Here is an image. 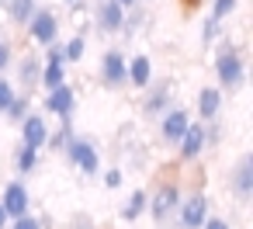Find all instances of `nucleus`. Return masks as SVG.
Returning a JSON list of instances; mask_svg holds the SVG:
<instances>
[{
    "label": "nucleus",
    "instance_id": "1",
    "mask_svg": "<svg viewBox=\"0 0 253 229\" xmlns=\"http://www.w3.org/2000/svg\"><path fill=\"white\" fill-rule=\"evenodd\" d=\"M215 46H218V49H215L211 70H215L218 87H225V91H239V87L246 84V59H243L239 46H236L232 39H225V35H222Z\"/></svg>",
    "mask_w": 253,
    "mask_h": 229
},
{
    "label": "nucleus",
    "instance_id": "2",
    "mask_svg": "<svg viewBox=\"0 0 253 229\" xmlns=\"http://www.w3.org/2000/svg\"><path fill=\"white\" fill-rule=\"evenodd\" d=\"M63 156H66L84 177H97V174H101V153H97V142H94L90 136L73 132L70 142H66V149H63Z\"/></svg>",
    "mask_w": 253,
    "mask_h": 229
},
{
    "label": "nucleus",
    "instance_id": "3",
    "mask_svg": "<svg viewBox=\"0 0 253 229\" xmlns=\"http://www.w3.org/2000/svg\"><path fill=\"white\" fill-rule=\"evenodd\" d=\"M180 184L177 181H163L153 194H149V205H146V215L163 229V226H170L173 222V215H177V205H180Z\"/></svg>",
    "mask_w": 253,
    "mask_h": 229
},
{
    "label": "nucleus",
    "instance_id": "4",
    "mask_svg": "<svg viewBox=\"0 0 253 229\" xmlns=\"http://www.w3.org/2000/svg\"><path fill=\"white\" fill-rule=\"evenodd\" d=\"M173 80L167 77V80H149L139 94H142V104H139V115L142 118H160L170 104H173Z\"/></svg>",
    "mask_w": 253,
    "mask_h": 229
},
{
    "label": "nucleus",
    "instance_id": "5",
    "mask_svg": "<svg viewBox=\"0 0 253 229\" xmlns=\"http://www.w3.org/2000/svg\"><path fill=\"white\" fill-rule=\"evenodd\" d=\"M208 212H211V198L205 191H191V194H180L173 222H177V229H201Z\"/></svg>",
    "mask_w": 253,
    "mask_h": 229
},
{
    "label": "nucleus",
    "instance_id": "6",
    "mask_svg": "<svg viewBox=\"0 0 253 229\" xmlns=\"http://www.w3.org/2000/svg\"><path fill=\"white\" fill-rule=\"evenodd\" d=\"M25 35H28V42H35V46H52L56 39H59V14L56 11H49V7H35V14L28 18V25H25Z\"/></svg>",
    "mask_w": 253,
    "mask_h": 229
},
{
    "label": "nucleus",
    "instance_id": "7",
    "mask_svg": "<svg viewBox=\"0 0 253 229\" xmlns=\"http://www.w3.org/2000/svg\"><path fill=\"white\" fill-rule=\"evenodd\" d=\"M66 56H63V42L56 39L52 46H45V56H42V77H39V87H45V91H52V87H59L63 80H66Z\"/></svg>",
    "mask_w": 253,
    "mask_h": 229
},
{
    "label": "nucleus",
    "instance_id": "8",
    "mask_svg": "<svg viewBox=\"0 0 253 229\" xmlns=\"http://www.w3.org/2000/svg\"><path fill=\"white\" fill-rule=\"evenodd\" d=\"M90 21L101 35H118L122 32V21H125V7L118 0H94V11H90Z\"/></svg>",
    "mask_w": 253,
    "mask_h": 229
},
{
    "label": "nucleus",
    "instance_id": "9",
    "mask_svg": "<svg viewBox=\"0 0 253 229\" xmlns=\"http://www.w3.org/2000/svg\"><path fill=\"white\" fill-rule=\"evenodd\" d=\"M42 108H45V115H56V118H73V111H77V91H73V84H70V80H63L59 87L45 91Z\"/></svg>",
    "mask_w": 253,
    "mask_h": 229
},
{
    "label": "nucleus",
    "instance_id": "10",
    "mask_svg": "<svg viewBox=\"0 0 253 229\" xmlns=\"http://www.w3.org/2000/svg\"><path fill=\"white\" fill-rule=\"evenodd\" d=\"M156 122H160V139H163L167 146H177V139H180V136H184V129L191 125V111H187V108L170 104Z\"/></svg>",
    "mask_w": 253,
    "mask_h": 229
},
{
    "label": "nucleus",
    "instance_id": "11",
    "mask_svg": "<svg viewBox=\"0 0 253 229\" xmlns=\"http://www.w3.org/2000/svg\"><path fill=\"white\" fill-rule=\"evenodd\" d=\"M229 191L236 194V201H250L253 198V156L243 153L236 160V167L229 170Z\"/></svg>",
    "mask_w": 253,
    "mask_h": 229
},
{
    "label": "nucleus",
    "instance_id": "12",
    "mask_svg": "<svg viewBox=\"0 0 253 229\" xmlns=\"http://www.w3.org/2000/svg\"><path fill=\"white\" fill-rule=\"evenodd\" d=\"M0 205H4V212H7L11 219L32 212V191L25 187V181H7L4 191H0Z\"/></svg>",
    "mask_w": 253,
    "mask_h": 229
},
{
    "label": "nucleus",
    "instance_id": "13",
    "mask_svg": "<svg viewBox=\"0 0 253 229\" xmlns=\"http://www.w3.org/2000/svg\"><path fill=\"white\" fill-rule=\"evenodd\" d=\"M125 52L122 49H108L104 56H101V84L108 87V91H122L125 87Z\"/></svg>",
    "mask_w": 253,
    "mask_h": 229
},
{
    "label": "nucleus",
    "instance_id": "14",
    "mask_svg": "<svg viewBox=\"0 0 253 229\" xmlns=\"http://www.w3.org/2000/svg\"><path fill=\"white\" fill-rule=\"evenodd\" d=\"M205 149H208V146H205V125L191 118V125H187V129H184V136L177 139V156H180L184 163H194Z\"/></svg>",
    "mask_w": 253,
    "mask_h": 229
},
{
    "label": "nucleus",
    "instance_id": "15",
    "mask_svg": "<svg viewBox=\"0 0 253 229\" xmlns=\"http://www.w3.org/2000/svg\"><path fill=\"white\" fill-rule=\"evenodd\" d=\"M18 129H21V142H25V146L45 149V139H49V122H45V115L28 111V115L18 122Z\"/></svg>",
    "mask_w": 253,
    "mask_h": 229
},
{
    "label": "nucleus",
    "instance_id": "16",
    "mask_svg": "<svg viewBox=\"0 0 253 229\" xmlns=\"http://www.w3.org/2000/svg\"><path fill=\"white\" fill-rule=\"evenodd\" d=\"M11 66H18V77H14V87H21V94H32L39 87V77H42V56H21L14 59Z\"/></svg>",
    "mask_w": 253,
    "mask_h": 229
},
{
    "label": "nucleus",
    "instance_id": "17",
    "mask_svg": "<svg viewBox=\"0 0 253 229\" xmlns=\"http://www.w3.org/2000/svg\"><path fill=\"white\" fill-rule=\"evenodd\" d=\"M149 80H153V59H149L146 52H139V56H128V59H125V87H132V91H142Z\"/></svg>",
    "mask_w": 253,
    "mask_h": 229
},
{
    "label": "nucleus",
    "instance_id": "18",
    "mask_svg": "<svg viewBox=\"0 0 253 229\" xmlns=\"http://www.w3.org/2000/svg\"><path fill=\"white\" fill-rule=\"evenodd\" d=\"M194 104H198V122H211V118H222L225 94H222V87H201Z\"/></svg>",
    "mask_w": 253,
    "mask_h": 229
},
{
    "label": "nucleus",
    "instance_id": "19",
    "mask_svg": "<svg viewBox=\"0 0 253 229\" xmlns=\"http://www.w3.org/2000/svg\"><path fill=\"white\" fill-rule=\"evenodd\" d=\"M146 205H149V191H146V187H135V191L125 198V205L118 208V219H122V222H139V219L146 215Z\"/></svg>",
    "mask_w": 253,
    "mask_h": 229
},
{
    "label": "nucleus",
    "instance_id": "20",
    "mask_svg": "<svg viewBox=\"0 0 253 229\" xmlns=\"http://www.w3.org/2000/svg\"><path fill=\"white\" fill-rule=\"evenodd\" d=\"M35 7H39V0H4V11H7L11 25H18V28L28 25V18L35 14Z\"/></svg>",
    "mask_w": 253,
    "mask_h": 229
},
{
    "label": "nucleus",
    "instance_id": "21",
    "mask_svg": "<svg viewBox=\"0 0 253 229\" xmlns=\"http://www.w3.org/2000/svg\"><path fill=\"white\" fill-rule=\"evenodd\" d=\"M14 170L21 174V177H28V174H35L39 170V149H32V146H18L14 149Z\"/></svg>",
    "mask_w": 253,
    "mask_h": 229
},
{
    "label": "nucleus",
    "instance_id": "22",
    "mask_svg": "<svg viewBox=\"0 0 253 229\" xmlns=\"http://www.w3.org/2000/svg\"><path fill=\"white\" fill-rule=\"evenodd\" d=\"M70 136H73V118H59V129H56V132H49L45 149L63 153V149H66V142H70Z\"/></svg>",
    "mask_w": 253,
    "mask_h": 229
},
{
    "label": "nucleus",
    "instance_id": "23",
    "mask_svg": "<svg viewBox=\"0 0 253 229\" xmlns=\"http://www.w3.org/2000/svg\"><path fill=\"white\" fill-rule=\"evenodd\" d=\"M222 35H225V21H218V18H211V14H208V18L201 21V46H205V49H211Z\"/></svg>",
    "mask_w": 253,
    "mask_h": 229
},
{
    "label": "nucleus",
    "instance_id": "24",
    "mask_svg": "<svg viewBox=\"0 0 253 229\" xmlns=\"http://www.w3.org/2000/svg\"><path fill=\"white\" fill-rule=\"evenodd\" d=\"M28 111H32V94H21V91H18V94H14V101L7 104L4 118H7L11 125H18V122H21V118H25Z\"/></svg>",
    "mask_w": 253,
    "mask_h": 229
},
{
    "label": "nucleus",
    "instance_id": "25",
    "mask_svg": "<svg viewBox=\"0 0 253 229\" xmlns=\"http://www.w3.org/2000/svg\"><path fill=\"white\" fill-rule=\"evenodd\" d=\"M63 56H66V63H84V56H87V35H70L63 42Z\"/></svg>",
    "mask_w": 253,
    "mask_h": 229
},
{
    "label": "nucleus",
    "instance_id": "26",
    "mask_svg": "<svg viewBox=\"0 0 253 229\" xmlns=\"http://www.w3.org/2000/svg\"><path fill=\"white\" fill-rule=\"evenodd\" d=\"M142 25H146V14H142V7H128V11H125V21H122V32H118V35H125V39H135Z\"/></svg>",
    "mask_w": 253,
    "mask_h": 229
},
{
    "label": "nucleus",
    "instance_id": "27",
    "mask_svg": "<svg viewBox=\"0 0 253 229\" xmlns=\"http://www.w3.org/2000/svg\"><path fill=\"white\" fill-rule=\"evenodd\" d=\"M7 229H49V222H45V219H39V215H32V212H25V215L11 219V222H7Z\"/></svg>",
    "mask_w": 253,
    "mask_h": 229
},
{
    "label": "nucleus",
    "instance_id": "28",
    "mask_svg": "<svg viewBox=\"0 0 253 229\" xmlns=\"http://www.w3.org/2000/svg\"><path fill=\"white\" fill-rule=\"evenodd\" d=\"M14 94H18V87H14V80H7V73H0V115L7 111V104L14 101Z\"/></svg>",
    "mask_w": 253,
    "mask_h": 229
},
{
    "label": "nucleus",
    "instance_id": "29",
    "mask_svg": "<svg viewBox=\"0 0 253 229\" xmlns=\"http://www.w3.org/2000/svg\"><path fill=\"white\" fill-rule=\"evenodd\" d=\"M205 125V146H218L222 142V118H211V122H201Z\"/></svg>",
    "mask_w": 253,
    "mask_h": 229
},
{
    "label": "nucleus",
    "instance_id": "30",
    "mask_svg": "<svg viewBox=\"0 0 253 229\" xmlns=\"http://www.w3.org/2000/svg\"><path fill=\"white\" fill-rule=\"evenodd\" d=\"M236 7H239V0H211V11H208V14L218 18V21H225Z\"/></svg>",
    "mask_w": 253,
    "mask_h": 229
},
{
    "label": "nucleus",
    "instance_id": "31",
    "mask_svg": "<svg viewBox=\"0 0 253 229\" xmlns=\"http://www.w3.org/2000/svg\"><path fill=\"white\" fill-rule=\"evenodd\" d=\"M101 181H104V187H108V191H118V187L125 184V170H122V167H111V170H101Z\"/></svg>",
    "mask_w": 253,
    "mask_h": 229
},
{
    "label": "nucleus",
    "instance_id": "32",
    "mask_svg": "<svg viewBox=\"0 0 253 229\" xmlns=\"http://www.w3.org/2000/svg\"><path fill=\"white\" fill-rule=\"evenodd\" d=\"M11 63H14V46H11V39H0V73H7Z\"/></svg>",
    "mask_w": 253,
    "mask_h": 229
},
{
    "label": "nucleus",
    "instance_id": "33",
    "mask_svg": "<svg viewBox=\"0 0 253 229\" xmlns=\"http://www.w3.org/2000/svg\"><path fill=\"white\" fill-rule=\"evenodd\" d=\"M201 229H232V222L222 219V215H211V212H208V219L201 222Z\"/></svg>",
    "mask_w": 253,
    "mask_h": 229
},
{
    "label": "nucleus",
    "instance_id": "34",
    "mask_svg": "<svg viewBox=\"0 0 253 229\" xmlns=\"http://www.w3.org/2000/svg\"><path fill=\"white\" fill-rule=\"evenodd\" d=\"M70 229H97V226H94V219H90V215H77V219L70 222Z\"/></svg>",
    "mask_w": 253,
    "mask_h": 229
},
{
    "label": "nucleus",
    "instance_id": "35",
    "mask_svg": "<svg viewBox=\"0 0 253 229\" xmlns=\"http://www.w3.org/2000/svg\"><path fill=\"white\" fill-rule=\"evenodd\" d=\"M7 222H11V215L4 212V205H0V229H7Z\"/></svg>",
    "mask_w": 253,
    "mask_h": 229
},
{
    "label": "nucleus",
    "instance_id": "36",
    "mask_svg": "<svg viewBox=\"0 0 253 229\" xmlns=\"http://www.w3.org/2000/svg\"><path fill=\"white\" fill-rule=\"evenodd\" d=\"M118 4H122V7L128 11V7H139V4H142V0H118Z\"/></svg>",
    "mask_w": 253,
    "mask_h": 229
},
{
    "label": "nucleus",
    "instance_id": "37",
    "mask_svg": "<svg viewBox=\"0 0 253 229\" xmlns=\"http://www.w3.org/2000/svg\"><path fill=\"white\" fill-rule=\"evenodd\" d=\"M63 4H80V0H63Z\"/></svg>",
    "mask_w": 253,
    "mask_h": 229
},
{
    "label": "nucleus",
    "instance_id": "38",
    "mask_svg": "<svg viewBox=\"0 0 253 229\" xmlns=\"http://www.w3.org/2000/svg\"><path fill=\"white\" fill-rule=\"evenodd\" d=\"M0 11H4V0H0Z\"/></svg>",
    "mask_w": 253,
    "mask_h": 229
}]
</instances>
